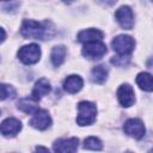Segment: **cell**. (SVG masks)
I'll list each match as a JSON object with an SVG mask.
<instances>
[{"instance_id":"30bf717a","label":"cell","mask_w":153,"mask_h":153,"mask_svg":"<svg viewBox=\"0 0 153 153\" xmlns=\"http://www.w3.org/2000/svg\"><path fill=\"white\" fill-rule=\"evenodd\" d=\"M0 130L5 137H13L22 130V123L19 120L10 117V118H6L5 121H2Z\"/></svg>"},{"instance_id":"6da1fadb","label":"cell","mask_w":153,"mask_h":153,"mask_svg":"<svg viewBox=\"0 0 153 153\" xmlns=\"http://www.w3.org/2000/svg\"><path fill=\"white\" fill-rule=\"evenodd\" d=\"M20 33L25 38H31V39H44L43 37L47 33V29L43 24L31 20V19H25L20 26Z\"/></svg>"},{"instance_id":"8fae6325","label":"cell","mask_w":153,"mask_h":153,"mask_svg":"<svg viewBox=\"0 0 153 153\" xmlns=\"http://www.w3.org/2000/svg\"><path fill=\"white\" fill-rule=\"evenodd\" d=\"M79 145V140L76 137H71V139H59L54 142L53 149L55 152H61V153H68V152H75Z\"/></svg>"},{"instance_id":"44dd1931","label":"cell","mask_w":153,"mask_h":153,"mask_svg":"<svg viewBox=\"0 0 153 153\" xmlns=\"http://www.w3.org/2000/svg\"><path fill=\"white\" fill-rule=\"evenodd\" d=\"M98 2H100V4H103V5H114L117 0H97Z\"/></svg>"},{"instance_id":"277c9868","label":"cell","mask_w":153,"mask_h":153,"mask_svg":"<svg viewBox=\"0 0 153 153\" xmlns=\"http://www.w3.org/2000/svg\"><path fill=\"white\" fill-rule=\"evenodd\" d=\"M18 57L25 65H33L38 62L41 57V49L35 43L24 45L18 50Z\"/></svg>"},{"instance_id":"e0dca14e","label":"cell","mask_w":153,"mask_h":153,"mask_svg":"<svg viewBox=\"0 0 153 153\" xmlns=\"http://www.w3.org/2000/svg\"><path fill=\"white\" fill-rule=\"evenodd\" d=\"M66 48L63 45H56L51 49V53H50V60H51V63L55 66V67H59L65 61V57H66Z\"/></svg>"},{"instance_id":"2e32d148","label":"cell","mask_w":153,"mask_h":153,"mask_svg":"<svg viewBox=\"0 0 153 153\" xmlns=\"http://www.w3.org/2000/svg\"><path fill=\"white\" fill-rule=\"evenodd\" d=\"M18 109L22 110L23 112L25 114H35L38 109V105H37V99H35L33 97L31 98H23L18 102Z\"/></svg>"},{"instance_id":"603a6c76","label":"cell","mask_w":153,"mask_h":153,"mask_svg":"<svg viewBox=\"0 0 153 153\" xmlns=\"http://www.w3.org/2000/svg\"><path fill=\"white\" fill-rule=\"evenodd\" d=\"M62 1H65V2H72L73 0H62Z\"/></svg>"},{"instance_id":"3957f363","label":"cell","mask_w":153,"mask_h":153,"mask_svg":"<svg viewBox=\"0 0 153 153\" xmlns=\"http://www.w3.org/2000/svg\"><path fill=\"white\" fill-rule=\"evenodd\" d=\"M111 47L112 49L122 56H128L135 47V41L133 37L128 36V35H118L116 36L112 42H111Z\"/></svg>"},{"instance_id":"9a60e30c","label":"cell","mask_w":153,"mask_h":153,"mask_svg":"<svg viewBox=\"0 0 153 153\" xmlns=\"http://www.w3.org/2000/svg\"><path fill=\"white\" fill-rule=\"evenodd\" d=\"M136 84L143 91L152 92L153 91V75L147 72H141L136 76Z\"/></svg>"},{"instance_id":"5b68a950","label":"cell","mask_w":153,"mask_h":153,"mask_svg":"<svg viewBox=\"0 0 153 153\" xmlns=\"http://www.w3.org/2000/svg\"><path fill=\"white\" fill-rule=\"evenodd\" d=\"M106 54V45L102 42H91V43H85L82 48V55L90 60H97L100 59Z\"/></svg>"},{"instance_id":"7402d4cb","label":"cell","mask_w":153,"mask_h":153,"mask_svg":"<svg viewBox=\"0 0 153 153\" xmlns=\"http://www.w3.org/2000/svg\"><path fill=\"white\" fill-rule=\"evenodd\" d=\"M36 151H44V152H49V149H48V148H44V147H41V146L36 147Z\"/></svg>"},{"instance_id":"ac0fdd59","label":"cell","mask_w":153,"mask_h":153,"mask_svg":"<svg viewBox=\"0 0 153 153\" xmlns=\"http://www.w3.org/2000/svg\"><path fill=\"white\" fill-rule=\"evenodd\" d=\"M106 78H108V69L103 65L96 66L91 72V79L96 84H103L106 80Z\"/></svg>"},{"instance_id":"52a82bcc","label":"cell","mask_w":153,"mask_h":153,"mask_svg":"<svg viewBox=\"0 0 153 153\" xmlns=\"http://www.w3.org/2000/svg\"><path fill=\"white\" fill-rule=\"evenodd\" d=\"M123 130L127 135L134 139H141L145 135V126L139 118H129L123 124Z\"/></svg>"},{"instance_id":"4fadbf2b","label":"cell","mask_w":153,"mask_h":153,"mask_svg":"<svg viewBox=\"0 0 153 153\" xmlns=\"http://www.w3.org/2000/svg\"><path fill=\"white\" fill-rule=\"evenodd\" d=\"M82 85H84L82 79L79 75H75V74H72V75L67 76L65 79V81H63V88L68 93H76V92H79L81 90Z\"/></svg>"},{"instance_id":"7c38bea8","label":"cell","mask_w":153,"mask_h":153,"mask_svg":"<svg viewBox=\"0 0 153 153\" xmlns=\"http://www.w3.org/2000/svg\"><path fill=\"white\" fill-rule=\"evenodd\" d=\"M103 37H104V33L97 29H86L78 33V41L81 43L98 42V41H102Z\"/></svg>"},{"instance_id":"8992f818","label":"cell","mask_w":153,"mask_h":153,"mask_svg":"<svg viewBox=\"0 0 153 153\" xmlns=\"http://www.w3.org/2000/svg\"><path fill=\"white\" fill-rule=\"evenodd\" d=\"M115 18L121 27L126 30H130L134 26V14L129 6H121L115 12Z\"/></svg>"},{"instance_id":"cb8c5ba5","label":"cell","mask_w":153,"mask_h":153,"mask_svg":"<svg viewBox=\"0 0 153 153\" xmlns=\"http://www.w3.org/2000/svg\"><path fill=\"white\" fill-rule=\"evenodd\" d=\"M151 151H152V152H153V148H152V149H151Z\"/></svg>"},{"instance_id":"9c48e42d","label":"cell","mask_w":153,"mask_h":153,"mask_svg":"<svg viewBox=\"0 0 153 153\" xmlns=\"http://www.w3.org/2000/svg\"><path fill=\"white\" fill-rule=\"evenodd\" d=\"M51 124V118L45 110H37L32 118L30 120V126L38 129V130H45Z\"/></svg>"},{"instance_id":"ba28073f","label":"cell","mask_w":153,"mask_h":153,"mask_svg":"<svg viewBox=\"0 0 153 153\" xmlns=\"http://www.w3.org/2000/svg\"><path fill=\"white\" fill-rule=\"evenodd\" d=\"M117 98L122 106H124V108L131 106L135 102L133 87L129 84H122L117 90Z\"/></svg>"},{"instance_id":"5bb4252c","label":"cell","mask_w":153,"mask_h":153,"mask_svg":"<svg viewBox=\"0 0 153 153\" xmlns=\"http://www.w3.org/2000/svg\"><path fill=\"white\" fill-rule=\"evenodd\" d=\"M50 88H51V87H50L49 81H48L47 79L42 78V79H39V80L35 84L31 96H32L35 99L38 100V99H41L42 97H44L45 94H48V93L50 92Z\"/></svg>"},{"instance_id":"7a4b0ae2","label":"cell","mask_w":153,"mask_h":153,"mask_svg":"<svg viewBox=\"0 0 153 153\" xmlns=\"http://www.w3.org/2000/svg\"><path fill=\"white\" fill-rule=\"evenodd\" d=\"M78 117H76V123L79 126H90L94 122L96 115H97V108L93 103L91 102H80L78 104Z\"/></svg>"},{"instance_id":"ffe728a7","label":"cell","mask_w":153,"mask_h":153,"mask_svg":"<svg viewBox=\"0 0 153 153\" xmlns=\"http://www.w3.org/2000/svg\"><path fill=\"white\" fill-rule=\"evenodd\" d=\"M16 96V90L10 86V85H6V84H2L1 85V99L5 100L6 98H13Z\"/></svg>"},{"instance_id":"d6986e66","label":"cell","mask_w":153,"mask_h":153,"mask_svg":"<svg viewBox=\"0 0 153 153\" xmlns=\"http://www.w3.org/2000/svg\"><path fill=\"white\" fill-rule=\"evenodd\" d=\"M84 148L85 149H92V151H100L103 148V143L98 137L90 136L84 141Z\"/></svg>"}]
</instances>
